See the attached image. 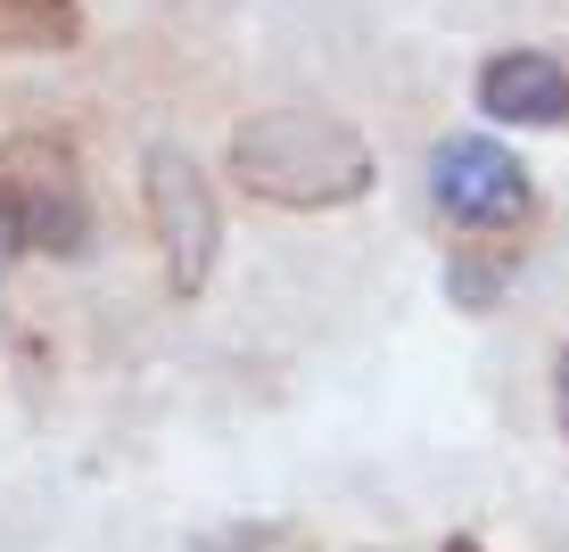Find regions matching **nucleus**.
<instances>
[{"mask_svg":"<svg viewBox=\"0 0 569 552\" xmlns=\"http://www.w3.org/2000/svg\"><path fill=\"white\" fill-rule=\"evenodd\" d=\"M231 173L272 207H347L371 182V149L339 116L272 108V116H248L231 132Z\"/></svg>","mask_w":569,"mask_h":552,"instance_id":"1","label":"nucleus"},{"mask_svg":"<svg viewBox=\"0 0 569 552\" xmlns=\"http://www.w3.org/2000/svg\"><path fill=\"white\" fill-rule=\"evenodd\" d=\"M91 231V199H83V165L58 141H9L0 149V240L42 248V255H74Z\"/></svg>","mask_w":569,"mask_h":552,"instance_id":"2","label":"nucleus"},{"mask_svg":"<svg viewBox=\"0 0 569 552\" xmlns=\"http://www.w3.org/2000/svg\"><path fill=\"white\" fill-rule=\"evenodd\" d=\"M429 199H438L455 223H512L528 214V173L512 165L503 141H479V132H455L429 157Z\"/></svg>","mask_w":569,"mask_h":552,"instance_id":"3","label":"nucleus"},{"mask_svg":"<svg viewBox=\"0 0 569 552\" xmlns=\"http://www.w3.org/2000/svg\"><path fill=\"white\" fill-rule=\"evenodd\" d=\"M149 214H157V248H166L173 289H199L214 264V199L182 149H149Z\"/></svg>","mask_w":569,"mask_h":552,"instance_id":"4","label":"nucleus"},{"mask_svg":"<svg viewBox=\"0 0 569 552\" xmlns=\"http://www.w3.org/2000/svg\"><path fill=\"white\" fill-rule=\"evenodd\" d=\"M479 108L503 116V124H561L569 116V74L545 50H512L479 74Z\"/></svg>","mask_w":569,"mask_h":552,"instance_id":"5","label":"nucleus"},{"mask_svg":"<svg viewBox=\"0 0 569 552\" xmlns=\"http://www.w3.org/2000/svg\"><path fill=\"white\" fill-rule=\"evenodd\" d=\"M0 42H9V50L74 42V0H0Z\"/></svg>","mask_w":569,"mask_h":552,"instance_id":"6","label":"nucleus"},{"mask_svg":"<svg viewBox=\"0 0 569 552\" xmlns=\"http://www.w3.org/2000/svg\"><path fill=\"white\" fill-rule=\"evenodd\" d=\"M561 421H569V347H561Z\"/></svg>","mask_w":569,"mask_h":552,"instance_id":"7","label":"nucleus"},{"mask_svg":"<svg viewBox=\"0 0 569 552\" xmlns=\"http://www.w3.org/2000/svg\"><path fill=\"white\" fill-rule=\"evenodd\" d=\"M446 552H479V544H470V536H462V544H446Z\"/></svg>","mask_w":569,"mask_h":552,"instance_id":"8","label":"nucleus"}]
</instances>
